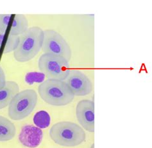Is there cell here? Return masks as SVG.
Segmentation results:
<instances>
[{
    "instance_id": "14",
    "label": "cell",
    "mask_w": 152,
    "mask_h": 148,
    "mask_svg": "<svg viewBox=\"0 0 152 148\" xmlns=\"http://www.w3.org/2000/svg\"><path fill=\"white\" fill-rule=\"evenodd\" d=\"M19 41V36L9 35L5 43V48H4L3 53L8 54L11 52H14L17 49Z\"/></svg>"
},
{
    "instance_id": "18",
    "label": "cell",
    "mask_w": 152,
    "mask_h": 148,
    "mask_svg": "<svg viewBox=\"0 0 152 148\" xmlns=\"http://www.w3.org/2000/svg\"><path fill=\"white\" fill-rule=\"evenodd\" d=\"M5 32H3L0 30V49H1V47L4 38H5Z\"/></svg>"
},
{
    "instance_id": "13",
    "label": "cell",
    "mask_w": 152,
    "mask_h": 148,
    "mask_svg": "<svg viewBox=\"0 0 152 148\" xmlns=\"http://www.w3.org/2000/svg\"><path fill=\"white\" fill-rule=\"evenodd\" d=\"M50 116L46 111H39L34 115V122L35 126H37L40 129H44L48 127L50 124Z\"/></svg>"
},
{
    "instance_id": "15",
    "label": "cell",
    "mask_w": 152,
    "mask_h": 148,
    "mask_svg": "<svg viewBox=\"0 0 152 148\" xmlns=\"http://www.w3.org/2000/svg\"><path fill=\"white\" fill-rule=\"evenodd\" d=\"M11 14H0V30L6 32L7 27L12 18Z\"/></svg>"
},
{
    "instance_id": "8",
    "label": "cell",
    "mask_w": 152,
    "mask_h": 148,
    "mask_svg": "<svg viewBox=\"0 0 152 148\" xmlns=\"http://www.w3.org/2000/svg\"><path fill=\"white\" fill-rule=\"evenodd\" d=\"M77 121L83 129L90 132H94V102L91 100H82L76 108Z\"/></svg>"
},
{
    "instance_id": "12",
    "label": "cell",
    "mask_w": 152,
    "mask_h": 148,
    "mask_svg": "<svg viewBox=\"0 0 152 148\" xmlns=\"http://www.w3.org/2000/svg\"><path fill=\"white\" fill-rule=\"evenodd\" d=\"M28 29V22L25 15L23 14H15L10 29L9 35L20 36Z\"/></svg>"
},
{
    "instance_id": "1",
    "label": "cell",
    "mask_w": 152,
    "mask_h": 148,
    "mask_svg": "<svg viewBox=\"0 0 152 148\" xmlns=\"http://www.w3.org/2000/svg\"><path fill=\"white\" fill-rule=\"evenodd\" d=\"M38 93L44 101L54 106L69 105L75 97L64 81L53 79H47L40 84Z\"/></svg>"
},
{
    "instance_id": "17",
    "label": "cell",
    "mask_w": 152,
    "mask_h": 148,
    "mask_svg": "<svg viewBox=\"0 0 152 148\" xmlns=\"http://www.w3.org/2000/svg\"><path fill=\"white\" fill-rule=\"evenodd\" d=\"M6 77L5 74L1 66H0V89L5 86L6 84Z\"/></svg>"
},
{
    "instance_id": "4",
    "label": "cell",
    "mask_w": 152,
    "mask_h": 148,
    "mask_svg": "<svg viewBox=\"0 0 152 148\" xmlns=\"http://www.w3.org/2000/svg\"><path fill=\"white\" fill-rule=\"evenodd\" d=\"M37 94L32 89L19 91L9 105V116L14 121L26 118L34 111L37 103Z\"/></svg>"
},
{
    "instance_id": "9",
    "label": "cell",
    "mask_w": 152,
    "mask_h": 148,
    "mask_svg": "<svg viewBox=\"0 0 152 148\" xmlns=\"http://www.w3.org/2000/svg\"><path fill=\"white\" fill-rule=\"evenodd\" d=\"M42 138V130L33 125L24 126L19 135V140L21 144L28 148L38 147L41 144Z\"/></svg>"
},
{
    "instance_id": "11",
    "label": "cell",
    "mask_w": 152,
    "mask_h": 148,
    "mask_svg": "<svg viewBox=\"0 0 152 148\" xmlns=\"http://www.w3.org/2000/svg\"><path fill=\"white\" fill-rule=\"evenodd\" d=\"M16 133V128L9 119L0 115V142L11 141Z\"/></svg>"
},
{
    "instance_id": "6",
    "label": "cell",
    "mask_w": 152,
    "mask_h": 148,
    "mask_svg": "<svg viewBox=\"0 0 152 148\" xmlns=\"http://www.w3.org/2000/svg\"><path fill=\"white\" fill-rule=\"evenodd\" d=\"M43 33L42 45L43 52L60 56L69 62L71 58L72 52L65 39L57 31L52 29L43 30Z\"/></svg>"
},
{
    "instance_id": "3",
    "label": "cell",
    "mask_w": 152,
    "mask_h": 148,
    "mask_svg": "<svg viewBox=\"0 0 152 148\" xmlns=\"http://www.w3.org/2000/svg\"><path fill=\"white\" fill-rule=\"evenodd\" d=\"M44 38L43 30L39 27H32L19 36L17 49L14 57L17 61L25 63L30 61L42 49Z\"/></svg>"
},
{
    "instance_id": "2",
    "label": "cell",
    "mask_w": 152,
    "mask_h": 148,
    "mask_svg": "<svg viewBox=\"0 0 152 148\" xmlns=\"http://www.w3.org/2000/svg\"><path fill=\"white\" fill-rule=\"evenodd\" d=\"M51 139L57 144L64 147H76L86 141V132L78 124L62 121L55 124L50 130Z\"/></svg>"
},
{
    "instance_id": "19",
    "label": "cell",
    "mask_w": 152,
    "mask_h": 148,
    "mask_svg": "<svg viewBox=\"0 0 152 148\" xmlns=\"http://www.w3.org/2000/svg\"><path fill=\"white\" fill-rule=\"evenodd\" d=\"M91 148H94V144H93L91 145Z\"/></svg>"
},
{
    "instance_id": "5",
    "label": "cell",
    "mask_w": 152,
    "mask_h": 148,
    "mask_svg": "<svg viewBox=\"0 0 152 148\" xmlns=\"http://www.w3.org/2000/svg\"><path fill=\"white\" fill-rule=\"evenodd\" d=\"M39 70L48 79L64 81L69 71V62L58 55L44 54L38 62Z\"/></svg>"
},
{
    "instance_id": "7",
    "label": "cell",
    "mask_w": 152,
    "mask_h": 148,
    "mask_svg": "<svg viewBox=\"0 0 152 148\" xmlns=\"http://www.w3.org/2000/svg\"><path fill=\"white\" fill-rule=\"evenodd\" d=\"M64 81L69 86L75 96H86L90 94L93 91V84L91 80L81 71L69 70Z\"/></svg>"
},
{
    "instance_id": "10",
    "label": "cell",
    "mask_w": 152,
    "mask_h": 148,
    "mask_svg": "<svg viewBox=\"0 0 152 148\" xmlns=\"http://www.w3.org/2000/svg\"><path fill=\"white\" fill-rule=\"evenodd\" d=\"M19 92V86L12 81H7L5 86L0 89V110L10 105L14 96Z\"/></svg>"
},
{
    "instance_id": "16",
    "label": "cell",
    "mask_w": 152,
    "mask_h": 148,
    "mask_svg": "<svg viewBox=\"0 0 152 148\" xmlns=\"http://www.w3.org/2000/svg\"><path fill=\"white\" fill-rule=\"evenodd\" d=\"M45 75L40 73H30L27 74L26 77V81L29 83L34 82H41L43 81Z\"/></svg>"
}]
</instances>
